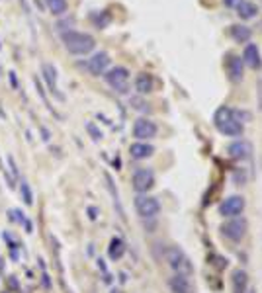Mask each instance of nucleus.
Segmentation results:
<instances>
[{
  "mask_svg": "<svg viewBox=\"0 0 262 293\" xmlns=\"http://www.w3.org/2000/svg\"><path fill=\"white\" fill-rule=\"evenodd\" d=\"M247 293H257L255 290H247Z\"/></svg>",
  "mask_w": 262,
  "mask_h": 293,
  "instance_id": "32",
  "label": "nucleus"
},
{
  "mask_svg": "<svg viewBox=\"0 0 262 293\" xmlns=\"http://www.w3.org/2000/svg\"><path fill=\"white\" fill-rule=\"evenodd\" d=\"M225 71H227V74L233 82H241L243 80V59L237 57V55H227Z\"/></svg>",
  "mask_w": 262,
  "mask_h": 293,
  "instance_id": "12",
  "label": "nucleus"
},
{
  "mask_svg": "<svg viewBox=\"0 0 262 293\" xmlns=\"http://www.w3.org/2000/svg\"><path fill=\"white\" fill-rule=\"evenodd\" d=\"M229 156L235 158V160H245L251 156V145L247 141H235L229 145Z\"/></svg>",
  "mask_w": 262,
  "mask_h": 293,
  "instance_id": "15",
  "label": "nucleus"
},
{
  "mask_svg": "<svg viewBox=\"0 0 262 293\" xmlns=\"http://www.w3.org/2000/svg\"><path fill=\"white\" fill-rule=\"evenodd\" d=\"M243 211H245V197L241 195H231L223 199L219 205V213L223 217H239Z\"/></svg>",
  "mask_w": 262,
  "mask_h": 293,
  "instance_id": "10",
  "label": "nucleus"
},
{
  "mask_svg": "<svg viewBox=\"0 0 262 293\" xmlns=\"http://www.w3.org/2000/svg\"><path fill=\"white\" fill-rule=\"evenodd\" d=\"M0 47H2V43H0Z\"/></svg>",
  "mask_w": 262,
  "mask_h": 293,
  "instance_id": "33",
  "label": "nucleus"
},
{
  "mask_svg": "<svg viewBox=\"0 0 262 293\" xmlns=\"http://www.w3.org/2000/svg\"><path fill=\"white\" fill-rule=\"evenodd\" d=\"M86 67H88L90 74H94V76L104 74V73L108 71V67H110V55H108L106 51H98V53H94V55L88 59Z\"/></svg>",
  "mask_w": 262,
  "mask_h": 293,
  "instance_id": "11",
  "label": "nucleus"
},
{
  "mask_svg": "<svg viewBox=\"0 0 262 293\" xmlns=\"http://www.w3.org/2000/svg\"><path fill=\"white\" fill-rule=\"evenodd\" d=\"M249 286V276L245 270H235L233 272V293H247Z\"/></svg>",
  "mask_w": 262,
  "mask_h": 293,
  "instance_id": "19",
  "label": "nucleus"
},
{
  "mask_svg": "<svg viewBox=\"0 0 262 293\" xmlns=\"http://www.w3.org/2000/svg\"><path fill=\"white\" fill-rule=\"evenodd\" d=\"M155 152V146L149 145V143H143V141H139V143H133L130 146V154L131 158H135V160H143V158H149L151 154Z\"/></svg>",
  "mask_w": 262,
  "mask_h": 293,
  "instance_id": "17",
  "label": "nucleus"
},
{
  "mask_svg": "<svg viewBox=\"0 0 262 293\" xmlns=\"http://www.w3.org/2000/svg\"><path fill=\"white\" fill-rule=\"evenodd\" d=\"M41 76H43V80H45L47 90H49L57 100H65V96L59 92V86H57V80H59L57 69H55L51 63H43V65H41Z\"/></svg>",
  "mask_w": 262,
  "mask_h": 293,
  "instance_id": "8",
  "label": "nucleus"
},
{
  "mask_svg": "<svg viewBox=\"0 0 262 293\" xmlns=\"http://www.w3.org/2000/svg\"><path fill=\"white\" fill-rule=\"evenodd\" d=\"M92 22L100 27V29H104L108 24H110V14L108 12H98V14H92Z\"/></svg>",
  "mask_w": 262,
  "mask_h": 293,
  "instance_id": "23",
  "label": "nucleus"
},
{
  "mask_svg": "<svg viewBox=\"0 0 262 293\" xmlns=\"http://www.w3.org/2000/svg\"><path fill=\"white\" fill-rule=\"evenodd\" d=\"M10 286H12V288H16V290H18V282H16V280H10Z\"/></svg>",
  "mask_w": 262,
  "mask_h": 293,
  "instance_id": "31",
  "label": "nucleus"
},
{
  "mask_svg": "<svg viewBox=\"0 0 262 293\" xmlns=\"http://www.w3.org/2000/svg\"><path fill=\"white\" fill-rule=\"evenodd\" d=\"M124 252H126L124 241L118 239V237H114V239L110 241V246H108V256H110L112 260H120V258L124 256Z\"/></svg>",
  "mask_w": 262,
  "mask_h": 293,
  "instance_id": "20",
  "label": "nucleus"
},
{
  "mask_svg": "<svg viewBox=\"0 0 262 293\" xmlns=\"http://www.w3.org/2000/svg\"><path fill=\"white\" fill-rule=\"evenodd\" d=\"M241 2H243V0H223V4H225L227 8H237Z\"/></svg>",
  "mask_w": 262,
  "mask_h": 293,
  "instance_id": "28",
  "label": "nucleus"
},
{
  "mask_svg": "<svg viewBox=\"0 0 262 293\" xmlns=\"http://www.w3.org/2000/svg\"><path fill=\"white\" fill-rule=\"evenodd\" d=\"M47 10L53 14V16H65L69 12V2L67 0H43Z\"/></svg>",
  "mask_w": 262,
  "mask_h": 293,
  "instance_id": "22",
  "label": "nucleus"
},
{
  "mask_svg": "<svg viewBox=\"0 0 262 293\" xmlns=\"http://www.w3.org/2000/svg\"><path fill=\"white\" fill-rule=\"evenodd\" d=\"M114 293H118V292H114Z\"/></svg>",
  "mask_w": 262,
  "mask_h": 293,
  "instance_id": "34",
  "label": "nucleus"
},
{
  "mask_svg": "<svg viewBox=\"0 0 262 293\" xmlns=\"http://www.w3.org/2000/svg\"><path fill=\"white\" fill-rule=\"evenodd\" d=\"M20 4H22V8H24V12L29 16L31 14V8H29V4H27V0H20Z\"/></svg>",
  "mask_w": 262,
  "mask_h": 293,
  "instance_id": "29",
  "label": "nucleus"
},
{
  "mask_svg": "<svg viewBox=\"0 0 262 293\" xmlns=\"http://www.w3.org/2000/svg\"><path fill=\"white\" fill-rule=\"evenodd\" d=\"M88 213H90V219H96V209H92V207H90V209H88Z\"/></svg>",
  "mask_w": 262,
  "mask_h": 293,
  "instance_id": "30",
  "label": "nucleus"
},
{
  "mask_svg": "<svg viewBox=\"0 0 262 293\" xmlns=\"http://www.w3.org/2000/svg\"><path fill=\"white\" fill-rule=\"evenodd\" d=\"M162 256H164V262L176 274H180V276H192L194 266H192L190 258L186 256V252L182 248H178V246H166L164 252H162Z\"/></svg>",
  "mask_w": 262,
  "mask_h": 293,
  "instance_id": "3",
  "label": "nucleus"
},
{
  "mask_svg": "<svg viewBox=\"0 0 262 293\" xmlns=\"http://www.w3.org/2000/svg\"><path fill=\"white\" fill-rule=\"evenodd\" d=\"M86 129H88V133L92 135V139H96V141H100V139H102V133H100V131H98L92 123H88V125H86Z\"/></svg>",
  "mask_w": 262,
  "mask_h": 293,
  "instance_id": "27",
  "label": "nucleus"
},
{
  "mask_svg": "<svg viewBox=\"0 0 262 293\" xmlns=\"http://www.w3.org/2000/svg\"><path fill=\"white\" fill-rule=\"evenodd\" d=\"M153 86H155V80L149 73H141L137 78H135V90L139 94H149L153 92Z\"/></svg>",
  "mask_w": 262,
  "mask_h": 293,
  "instance_id": "18",
  "label": "nucleus"
},
{
  "mask_svg": "<svg viewBox=\"0 0 262 293\" xmlns=\"http://www.w3.org/2000/svg\"><path fill=\"white\" fill-rule=\"evenodd\" d=\"M104 80L112 86L118 94H128L130 90V71L126 67H114L104 73Z\"/></svg>",
  "mask_w": 262,
  "mask_h": 293,
  "instance_id": "4",
  "label": "nucleus"
},
{
  "mask_svg": "<svg viewBox=\"0 0 262 293\" xmlns=\"http://www.w3.org/2000/svg\"><path fill=\"white\" fill-rule=\"evenodd\" d=\"M247 227H249V225H247V221H245L243 217H233L231 221H227V223L221 225V235H223L225 239L233 241V243H239V241L245 239Z\"/></svg>",
  "mask_w": 262,
  "mask_h": 293,
  "instance_id": "5",
  "label": "nucleus"
},
{
  "mask_svg": "<svg viewBox=\"0 0 262 293\" xmlns=\"http://www.w3.org/2000/svg\"><path fill=\"white\" fill-rule=\"evenodd\" d=\"M243 65H247L251 69H261V53H259V47L255 43H247V47L243 51Z\"/></svg>",
  "mask_w": 262,
  "mask_h": 293,
  "instance_id": "13",
  "label": "nucleus"
},
{
  "mask_svg": "<svg viewBox=\"0 0 262 293\" xmlns=\"http://www.w3.org/2000/svg\"><path fill=\"white\" fill-rule=\"evenodd\" d=\"M213 123L221 135H227V137L243 135V122H241V114L237 110H231L225 106L219 108L213 116Z\"/></svg>",
  "mask_w": 262,
  "mask_h": 293,
  "instance_id": "2",
  "label": "nucleus"
},
{
  "mask_svg": "<svg viewBox=\"0 0 262 293\" xmlns=\"http://www.w3.org/2000/svg\"><path fill=\"white\" fill-rule=\"evenodd\" d=\"M61 41H63L65 49L71 55H75V57L88 55L96 47V39L90 33L79 31V29H65V31H61Z\"/></svg>",
  "mask_w": 262,
  "mask_h": 293,
  "instance_id": "1",
  "label": "nucleus"
},
{
  "mask_svg": "<svg viewBox=\"0 0 262 293\" xmlns=\"http://www.w3.org/2000/svg\"><path fill=\"white\" fill-rule=\"evenodd\" d=\"M157 135V123L147 120V118H139L133 123V137L139 141H149Z\"/></svg>",
  "mask_w": 262,
  "mask_h": 293,
  "instance_id": "9",
  "label": "nucleus"
},
{
  "mask_svg": "<svg viewBox=\"0 0 262 293\" xmlns=\"http://www.w3.org/2000/svg\"><path fill=\"white\" fill-rule=\"evenodd\" d=\"M229 33H231V37H233L237 43H247V41H251V37H253V29H251L249 25H243V24L231 25V27H229Z\"/></svg>",
  "mask_w": 262,
  "mask_h": 293,
  "instance_id": "16",
  "label": "nucleus"
},
{
  "mask_svg": "<svg viewBox=\"0 0 262 293\" xmlns=\"http://www.w3.org/2000/svg\"><path fill=\"white\" fill-rule=\"evenodd\" d=\"M135 209L143 219H153L160 211V203L153 195H137L135 197Z\"/></svg>",
  "mask_w": 262,
  "mask_h": 293,
  "instance_id": "6",
  "label": "nucleus"
},
{
  "mask_svg": "<svg viewBox=\"0 0 262 293\" xmlns=\"http://www.w3.org/2000/svg\"><path fill=\"white\" fill-rule=\"evenodd\" d=\"M20 194H22V199H24L26 205H31V203H33V194H31V190H29V186H27L26 182L20 184Z\"/></svg>",
  "mask_w": 262,
  "mask_h": 293,
  "instance_id": "24",
  "label": "nucleus"
},
{
  "mask_svg": "<svg viewBox=\"0 0 262 293\" xmlns=\"http://www.w3.org/2000/svg\"><path fill=\"white\" fill-rule=\"evenodd\" d=\"M235 10H237V14H239L243 20H251V18H255V16L259 14L257 4H253V2H249V0H243Z\"/></svg>",
  "mask_w": 262,
  "mask_h": 293,
  "instance_id": "21",
  "label": "nucleus"
},
{
  "mask_svg": "<svg viewBox=\"0 0 262 293\" xmlns=\"http://www.w3.org/2000/svg\"><path fill=\"white\" fill-rule=\"evenodd\" d=\"M131 184L135 192L145 194L155 186V172L151 168H137L131 176Z\"/></svg>",
  "mask_w": 262,
  "mask_h": 293,
  "instance_id": "7",
  "label": "nucleus"
},
{
  "mask_svg": "<svg viewBox=\"0 0 262 293\" xmlns=\"http://www.w3.org/2000/svg\"><path fill=\"white\" fill-rule=\"evenodd\" d=\"M168 288L172 293H194V286L188 280V276H180V274L168 280Z\"/></svg>",
  "mask_w": 262,
  "mask_h": 293,
  "instance_id": "14",
  "label": "nucleus"
},
{
  "mask_svg": "<svg viewBox=\"0 0 262 293\" xmlns=\"http://www.w3.org/2000/svg\"><path fill=\"white\" fill-rule=\"evenodd\" d=\"M24 213L20 209H10V221H18V223H24L26 217H22Z\"/></svg>",
  "mask_w": 262,
  "mask_h": 293,
  "instance_id": "25",
  "label": "nucleus"
},
{
  "mask_svg": "<svg viewBox=\"0 0 262 293\" xmlns=\"http://www.w3.org/2000/svg\"><path fill=\"white\" fill-rule=\"evenodd\" d=\"M8 80H10V86H12L14 90H18V88H20V82H18V76H16V73H14V71H10V73H8Z\"/></svg>",
  "mask_w": 262,
  "mask_h": 293,
  "instance_id": "26",
  "label": "nucleus"
}]
</instances>
